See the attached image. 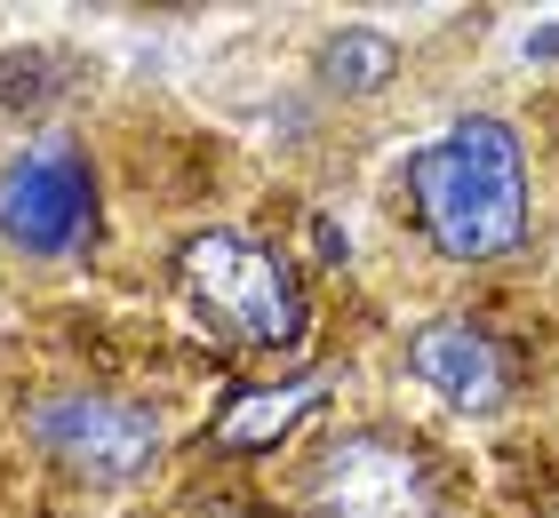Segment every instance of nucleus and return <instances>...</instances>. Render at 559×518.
Segmentation results:
<instances>
[{"instance_id": "6", "label": "nucleus", "mask_w": 559, "mask_h": 518, "mask_svg": "<svg viewBox=\"0 0 559 518\" xmlns=\"http://www.w3.org/2000/svg\"><path fill=\"white\" fill-rule=\"evenodd\" d=\"M408 375L424 391H440L448 407H464V414H496L503 391H512L503 351L488 344V327H472V320H424L408 335Z\"/></svg>"}, {"instance_id": "8", "label": "nucleus", "mask_w": 559, "mask_h": 518, "mask_svg": "<svg viewBox=\"0 0 559 518\" xmlns=\"http://www.w3.org/2000/svg\"><path fill=\"white\" fill-rule=\"evenodd\" d=\"M392 72H400V40L376 33V24H344V33L320 40V88L336 96H376L392 88Z\"/></svg>"}, {"instance_id": "2", "label": "nucleus", "mask_w": 559, "mask_h": 518, "mask_svg": "<svg viewBox=\"0 0 559 518\" xmlns=\"http://www.w3.org/2000/svg\"><path fill=\"white\" fill-rule=\"evenodd\" d=\"M176 279H185L192 311L209 320L233 351H296L304 344V288L296 272L280 264L264 240H248V231H192L185 248H176Z\"/></svg>"}, {"instance_id": "5", "label": "nucleus", "mask_w": 559, "mask_h": 518, "mask_svg": "<svg viewBox=\"0 0 559 518\" xmlns=\"http://www.w3.org/2000/svg\"><path fill=\"white\" fill-rule=\"evenodd\" d=\"M0 231L24 255H72L96 231V176L72 144H33L0 176Z\"/></svg>"}, {"instance_id": "1", "label": "nucleus", "mask_w": 559, "mask_h": 518, "mask_svg": "<svg viewBox=\"0 0 559 518\" xmlns=\"http://www.w3.org/2000/svg\"><path fill=\"white\" fill-rule=\"evenodd\" d=\"M408 207L416 231L448 264H488L527 240V152L503 120L472 112L448 136L408 152Z\"/></svg>"}, {"instance_id": "4", "label": "nucleus", "mask_w": 559, "mask_h": 518, "mask_svg": "<svg viewBox=\"0 0 559 518\" xmlns=\"http://www.w3.org/2000/svg\"><path fill=\"white\" fill-rule=\"evenodd\" d=\"M312 518H440V471L392 431H352L312 471Z\"/></svg>"}, {"instance_id": "7", "label": "nucleus", "mask_w": 559, "mask_h": 518, "mask_svg": "<svg viewBox=\"0 0 559 518\" xmlns=\"http://www.w3.org/2000/svg\"><path fill=\"white\" fill-rule=\"evenodd\" d=\"M328 399L320 375H296V383H272V391H240L233 407L216 414V447H280L304 414Z\"/></svg>"}, {"instance_id": "3", "label": "nucleus", "mask_w": 559, "mask_h": 518, "mask_svg": "<svg viewBox=\"0 0 559 518\" xmlns=\"http://www.w3.org/2000/svg\"><path fill=\"white\" fill-rule=\"evenodd\" d=\"M33 447L72 479L129 486L160 455V423H152V407L112 399V391H48L33 407Z\"/></svg>"}]
</instances>
